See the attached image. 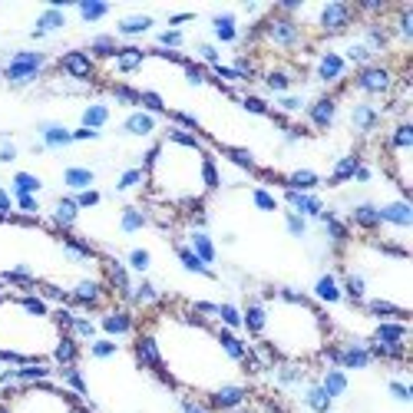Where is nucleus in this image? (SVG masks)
<instances>
[{"label":"nucleus","mask_w":413,"mask_h":413,"mask_svg":"<svg viewBox=\"0 0 413 413\" xmlns=\"http://www.w3.org/2000/svg\"><path fill=\"white\" fill-rule=\"evenodd\" d=\"M136 331L152 340V374L165 387L188 393L209 413H232L248 403L251 374L225 347L218 321L192 311V304L159 301L139 317Z\"/></svg>","instance_id":"1"},{"label":"nucleus","mask_w":413,"mask_h":413,"mask_svg":"<svg viewBox=\"0 0 413 413\" xmlns=\"http://www.w3.org/2000/svg\"><path fill=\"white\" fill-rule=\"evenodd\" d=\"M241 327L275 363H314L334 344V321L317 301L294 288L248 294Z\"/></svg>","instance_id":"2"},{"label":"nucleus","mask_w":413,"mask_h":413,"mask_svg":"<svg viewBox=\"0 0 413 413\" xmlns=\"http://www.w3.org/2000/svg\"><path fill=\"white\" fill-rule=\"evenodd\" d=\"M142 199L159 212L182 218L205 212V202L222 186L218 159L195 133L165 129L142 156Z\"/></svg>","instance_id":"3"},{"label":"nucleus","mask_w":413,"mask_h":413,"mask_svg":"<svg viewBox=\"0 0 413 413\" xmlns=\"http://www.w3.org/2000/svg\"><path fill=\"white\" fill-rule=\"evenodd\" d=\"M73 308H57L37 291H0V363H50L70 334Z\"/></svg>","instance_id":"4"},{"label":"nucleus","mask_w":413,"mask_h":413,"mask_svg":"<svg viewBox=\"0 0 413 413\" xmlns=\"http://www.w3.org/2000/svg\"><path fill=\"white\" fill-rule=\"evenodd\" d=\"M0 413H93L87 400L66 384L37 380V384H3L0 387Z\"/></svg>","instance_id":"5"},{"label":"nucleus","mask_w":413,"mask_h":413,"mask_svg":"<svg viewBox=\"0 0 413 413\" xmlns=\"http://www.w3.org/2000/svg\"><path fill=\"white\" fill-rule=\"evenodd\" d=\"M347 89H357L363 96H390L397 89V76L384 63H367L361 70H354V76L347 80Z\"/></svg>","instance_id":"6"},{"label":"nucleus","mask_w":413,"mask_h":413,"mask_svg":"<svg viewBox=\"0 0 413 413\" xmlns=\"http://www.w3.org/2000/svg\"><path fill=\"white\" fill-rule=\"evenodd\" d=\"M47 70V53L40 50H17L10 57V63L3 66V80L13 87H30L37 83L40 73Z\"/></svg>","instance_id":"7"},{"label":"nucleus","mask_w":413,"mask_h":413,"mask_svg":"<svg viewBox=\"0 0 413 413\" xmlns=\"http://www.w3.org/2000/svg\"><path fill=\"white\" fill-rule=\"evenodd\" d=\"M354 20H357V10L351 3H324V7H317L314 30L321 37H340V33H347L354 27Z\"/></svg>","instance_id":"8"},{"label":"nucleus","mask_w":413,"mask_h":413,"mask_svg":"<svg viewBox=\"0 0 413 413\" xmlns=\"http://www.w3.org/2000/svg\"><path fill=\"white\" fill-rule=\"evenodd\" d=\"M314 76L324 83V87H334V83H347L351 80V66L344 63L340 53H321L317 57V66H314Z\"/></svg>","instance_id":"9"},{"label":"nucleus","mask_w":413,"mask_h":413,"mask_svg":"<svg viewBox=\"0 0 413 413\" xmlns=\"http://www.w3.org/2000/svg\"><path fill=\"white\" fill-rule=\"evenodd\" d=\"M100 331L106 338H123V334H136V317L123 308H110L100 317Z\"/></svg>","instance_id":"10"},{"label":"nucleus","mask_w":413,"mask_h":413,"mask_svg":"<svg viewBox=\"0 0 413 413\" xmlns=\"http://www.w3.org/2000/svg\"><path fill=\"white\" fill-rule=\"evenodd\" d=\"M338 119V96H321L308 106V123L317 129V133H327Z\"/></svg>","instance_id":"11"},{"label":"nucleus","mask_w":413,"mask_h":413,"mask_svg":"<svg viewBox=\"0 0 413 413\" xmlns=\"http://www.w3.org/2000/svg\"><path fill=\"white\" fill-rule=\"evenodd\" d=\"M60 70L70 76V80H93V73H96V60L83 50H70V53H63Z\"/></svg>","instance_id":"12"},{"label":"nucleus","mask_w":413,"mask_h":413,"mask_svg":"<svg viewBox=\"0 0 413 413\" xmlns=\"http://www.w3.org/2000/svg\"><path fill=\"white\" fill-rule=\"evenodd\" d=\"M285 202L291 205V212L301 215V218H317V215L324 212V202L317 199L314 192H294V188H288Z\"/></svg>","instance_id":"13"},{"label":"nucleus","mask_w":413,"mask_h":413,"mask_svg":"<svg viewBox=\"0 0 413 413\" xmlns=\"http://www.w3.org/2000/svg\"><path fill=\"white\" fill-rule=\"evenodd\" d=\"M123 129L126 136H136V139H142V136H152L156 129H159V119H156V113H146V110H133V113L123 119Z\"/></svg>","instance_id":"14"},{"label":"nucleus","mask_w":413,"mask_h":413,"mask_svg":"<svg viewBox=\"0 0 413 413\" xmlns=\"http://www.w3.org/2000/svg\"><path fill=\"white\" fill-rule=\"evenodd\" d=\"M384 113L377 110L374 103H354L351 106V126L357 133H374L377 126H380Z\"/></svg>","instance_id":"15"},{"label":"nucleus","mask_w":413,"mask_h":413,"mask_svg":"<svg viewBox=\"0 0 413 413\" xmlns=\"http://www.w3.org/2000/svg\"><path fill=\"white\" fill-rule=\"evenodd\" d=\"M110 63H113L116 73H136V70L146 66V50H139V47H119Z\"/></svg>","instance_id":"16"},{"label":"nucleus","mask_w":413,"mask_h":413,"mask_svg":"<svg viewBox=\"0 0 413 413\" xmlns=\"http://www.w3.org/2000/svg\"><path fill=\"white\" fill-rule=\"evenodd\" d=\"M152 27H156V17H152V13H129V17H123V20L116 24V33H119V37H142V33H149Z\"/></svg>","instance_id":"17"},{"label":"nucleus","mask_w":413,"mask_h":413,"mask_svg":"<svg viewBox=\"0 0 413 413\" xmlns=\"http://www.w3.org/2000/svg\"><path fill=\"white\" fill-rule=\"evenodd\" d=\"M40 139H43V149H63V146H73V129L60 123H40Z\"/></svg>","instance_id":"18"},{"label":"nucleus","mask_w":413,"mask_h":413,"mask_svg":"<svg viewBox=\"0 0 413 413\" xmlns=\"http://www.w3.org/2000/svg\"><path fill=\"white\" fill-rule=\"evenodd\" d=\"M314 298L324 301V304H338V301H344V291H340V281L334 271H324V275L314 281Z\"/></svg>","instance_id":"19"},{"label":"nucleus","mask_w":413,"mask_h":413,"mask_svg":"<svg viewBox=\"0 0 413 413\" xmlns=\"http://www.w3.org/2000/svg\"><path fill=\"white\" fill-rule=\"evenodd\" d=\"M93 182H96V172L89 165H70V169H63V186L73 188V192H87V188H93Z\"/></svg>","instance_id":"20"},{"label":"nucleus","mask_w":413,"mask_h":413,"mask_svg":"<svg viewBox=\"0 0 413 413\" xmlns=\"http://www.w3.org/2000/svg\"><path fill=\"white\" fill-rule=\"evenodd\" d=\"M76 218H80V209H76L73 199L53 202V225H57V232H70L76 225Z\"/></svg>","instance_id":"21"},{"label":"nucleus","mask_w":413,"mask_h":413,"mask_svg":"<svg viewBox=\"0 0 413 413\" xmlns=\"http://www.w3.org/2000/svg\"><path fill=\"white\" fill-rule=\"evenodd\" d=\"M66 27V13L60 10V7H47V10L37 17V30H33V40L47 37V33H57V30H63Z\"/></svg>","instance_id":"22"},{"label":"nucleus","mask_w":413,"mask_h":413,"mask_svg":"<svg viewBox=\"0 0 413 413\" xmlns=\"http://www.w3.org/2000/svg\"><path fill=\"white\" fill-rule=\"evenodd\" d=\"M176 255H179V262L186 264V271H192V275L212 278V281H215V278H218V275H215V271H212V268H209V264H202V258H199V255H195V251H192V248H188L186 241H176Z\"/></svg>","instance_id":"23"},{"label":"nucleus","mask_w":413,"mask_h":413,"mask_svg":"<svg viewBox=\"0 0 413 413\" xmlns=\"http://www.w3.org/2000/svg\"><path fill=\"white\" fill-rule=\"evenodd\" d=\"M317 384L324 387V393L331 397V400H338V397H344V393H347V374H344L340 367H331V370H324V377H321Z\"/></svg>","instance_id":"24"},{"label":"nucleus","mask_w":413,"mask_h":413,"mask_svg":"<svg viewBox=\"0 0 413 413\" xmlns=\"http://www.w3.org/2000/svg\"><path fill=\"white\" fill-rule=\"evenodd\" d=\"M281 186L294 188V192H311V188L321 186V176L311 169H294L291 176H281Z\"/></svg>","instance_id":"25"},{"label":"nucleus","mask_w":413,"mask_h":413,"mask_svg":"<svg viewBox=\"0 0 413 413\" xmlns=\"http://www.w3.org/2000/svg\"><path fill=\"white\" fill-rule=\"evenodd\" d=\"M188 248H192L195 255H199V258H202V264H215V258H218V255H215L212 238L205 235L202 228H192V235H188Z\"/></svg>","instance_id":"26"},{"label":"nucleus","mask_w":413,"mask_h":413,"mask_svg":"<svg viewBox=\"0 0 413 413\" xmlns=\"http://www.w3.org/2000/svg\"><path fill=\"white\" fill-rule=\"evenodd\" d=\"M212 30H215V40H222V43H235V40H238L235 13H215V17H212Z\"/></svg>","instance_id":"27"},{"label":"nucleus","mask_w":413,"mask_h":413,"mask_svg":"<svg viewBox=\"0 0 413 413\" xmlns=\"http://www.w3.org/2000/svg\"><path fill=\"white\" fill-rule=\"evenodd\" d=\"M80 123L87 126V129H96V133H100L103 126L110 123V106H106V103H89L87 110H83V116H80Z\"/></svg>","instance_id":"28"},{"label":"nucleus","mask_w":413,"mask_h":413,"mask_svg":"<svg viewBox=\"0 0 413 413\" xmlns=\"http://www.w3.org/2000/svg\"><path fill=\"white\" fill-rule=\"evenodd\" d=\"M357 165H361V156H344V159L334 165V172L327 176V186H344L347 179H354Z\"/></svg>","instance_id":"29"},{"label":"nucleus","mask_w":413,"mask_h":413,"mask_svg":"<svg viewBox=\"0 0 413 413\" xmlns=\"http://www.w3.org/2000/svg\"><path fill=\"white\" fill-rule=\"evenodd\" d=\"M304 403H308L314 413H331V403L334 400L324 393L321 384H308V390H304Z\"/></svg>","instance_id":"30"},{"label":"nucleus","mask_w":413,"mask_h":413,"mask_svg":"<svg viewBox=\"0 0 413 413\" xmlns=\"http://www.w3.org/2000/svg\"><path fill=\"white\" fill-rule=\"evenodd\" d=\"M43 192V179L33 172H17L13 176V195H37Z\"/></svg>","instance_id":"31"},{"label":"nucleus","mask_w":413,"mask_h":413,"mask_svg":"<svg viewBox=\"0 0 413 413\" xmlns=\"http://www.w3.org/2000/svg\"><path fill=\"white\" fill-rule=\"evenodd\" d=\"M146 222H149V215L142 209H136V205H126L119 212V228L123 232H139V228H146Z\"/></svg>","instance_id":"32"},{"label":"nucleus","mask_w":413,"mask_h":413,"mask_svg":"<svg viewBox=\"0 0 413 413\" xmlns=\"http://www.w3.org/2000/svg\"><path fill=\"white\" fill-rule=\"evenodd\" d=\"M264 87L271 89V93H278V96H285V93L294 87V76H291L288 70H268V73H264Z\"/></svg>","instance_id":"33"},{"label":"nucleus","mask_w":413,"mask_h":413,"mask_svg":"<svg viewBox=\"0 0 413 413\" xmlns=\"http://www.w3.org/2000/svg\"><path fill=\"white\" fill-rule=\"evenodd\" d=\"M116 50H119L116 37H93V40H89V57H100V60H113Z\"/></svg>","instance_id":"34"},{"label":"nucleus","mask_w":413,"mask_h":413,"mask_svg":"<svg viewBox=\"0 0 413 413\" xmlns=\"http://www.w3.org/2000/svg\"><path fill=\"white\" fill-rule=\"evenodd\" d=\"M129 301L149 311L152 304H159V291H156V285H152V281H142L139 288H133V298H129Z\"/></svg>","instance_id":"35"},{"label":"nucleus","mask_w":413,"mask_h":413,"mask_svg":"<svg viewBox=\"0 0 413 413\" xmlns=\"http://www.w3.org/2000/svg\"><path fill=\"white\" fill-rule=\"evenodd\" d=\"M116 351H119V347H116V340H113V338H96V340H89V357H96V361H106V357H113Z\"/></svg>","instance_id":"36"},{"label":"nucleus","mask_w":413,"mask_h":413,"mask_svg":"<svg viewBox=\"0 0 413 413\" xmlns=\"http://www.w3.org/2000/svg\"><path fill=\"white\" fill-rule=\"evenodd\" d=\"M106 13H110V3H96V0H83V3H80V17H83L87 24L103 20Z\"/></svg>","instance_id":"37"},{"label":"nucleus","mask_w":413,"mask_h":413,"mask_svg":"<svg viewBox=\"0 0 413 413\" xmlns=\"http://www.w3.org/2000/svg\"><path fill=\"white\" fill-rule=\"evenodd\" d=\"M251 202L262 209V212H278V199L268 192V188H262V186H255L251 188Z\"/></svg>","instance_id":"38"},{"label":"nucleus","mask_w":413,"mask_h":413,"mask_svg":"<svg viewBox=\"0 0 413 413\" xmlns=\"http://www.w3.org/2000/svg\"><path fill=\"white\" fill-rule=\"evenodd\" d=\"M126 262H129V268H133V271H149L152 255L146 248H133L129 255H126Z\"/></svg>","instance_id":"39"},{"label":"nucleus","mask_w":413,"mask_h":413,"mask_svg":"<svg viewBox=\"0 0 413 413\" xmlns=\"http://www.w3.org/2000/svg\"><path fill=\"white\" fill-rule=\"evenodd\" d=\"M136 186H142V169H126L123 176L116 179V192H129Z\"/></svg>","instance_id":"40"},{"label":"nucleus","mask_w":413,"mask_h":413,"mask_svg":"<svg viewBox=\"0 0 413 413\" xmlns=\"http://www.w3.org/2000/svg\"><path fill=\"white\" fill-rule=\"evenodd\" d=\"M110 93H113L119 103H126V106H139V89L133 87H123V83H116V87H110Z\"/></svg>","instance_id":"41"},{"label":"nucleus","mask_w":413,"mask_h":413,"mask_svg":"<svg viewBox=\"0 0 413 413\" xmlns=\"http://www.w3.org/2000/svg\"><path fill=\"white\" fill-rule=\"evenodd\" d=\"M285 225H288V232L294 238L308 235V218H301V215H294V212H285Z\"/></svg>","instance_id":"42"},{"label":"nucleus","mask_w":413,"mask_h":413,"mask_svg":"<svg viewBox=\"0 0 413 413\" xmlns=\"http://www.w3.org/2000/svg\"><path fill=\"white\" fill-rule=\"evenodd\" d=\"M76 209H80V212H83V209H93V205H100L103 202V195L100 192H96V188H87V192H76Z\"/></svg>","instance_id":"43"},{"label":"nucleus","mask_w":413,"mask_h":413,"mask_svg":"<svg viewBox=\"0 0 413 413\" xmlns=\"http://www.w3.org/2000/svg\"><path fill=\"white\" fill-rule=\"evenodd\" d=\"M17 199V209L27 215V218H33V215L40 212V199L37 195H13Z\"/></svg>","instance_id":"44"},{"label":"nucleus","mask_w":413,"mask_h":413,"mask_svg":"<svg viewBox=\"0 0 413 413\" xmlns=\"http://www.w3.org/2000/svg\"><path fill=\"white\" fill-rule=\"evenodd\" d=\"M241 106L248 110V113L255 116H271V110H268V103L258 100V96H241Z\"/></svg>","instance_id":"45"},{"label":"nucleus","mask_w":413,"mask_h":413,"mask_svg":"<svg viewBox=\"0 0 413 413\" xmlns=\"http://www.w3.org/2000/svg\"><path fill=\"white\" fill-rule=\"evenodd\" d=\"M278 106H281L285 113H301V110H308V103L301 100V96H288V93L278 96Z\"/></svg>","instance_id":"46"},{"label":"nucleus","mask_w":413,"mask_h":413,"mask_svg":"<svg viewBox=\"0 0 413 413\" xmlns=\"http://www.w3.org/2000/svg\"><path fill=\"white\" fill-rule=\"evenodd\" d=\"M186 43V37L179 33V30H163L159 33V50H165V47H182Z\"/></svg>","instance_id":"47"},{"label":"nucleus","mask_w":413,"mask_h":413,"mask_svg":"<svg viewBox=\"0 0 413 413\" xmlns=\"http://www.w3.org/2000/svg\"><path fill=\"white\" fill-rule=\"evenodd\" d=\"M103 133H96V129H87V126H80V129H73V142H100Z\"/></svg>","instance_id":"48"},{"label":"nucleus","mask_w":413,"mask_h":413,"mask_svg":"<svg viewBox=\"0 0 413 413\" xmlns=\"http://www.w3.org/2000/svg\"><path fill=\"white\" fill-rule=\"evenodd\" d=\"M387 390L400 403H410V387H407V384H400V380H387Z\"/></svg>","instance_id":"49"},{"label":"nucleus","mask_w":413,"mask_h":413,"mask_svg":"<svg viewBox=\"0 0 413 413\" xmlns=\"http://www.w3.org/2000/svg\"><path fill=\"white\" fill-rule=\"evenodd\" d=\"M13 159H17V146H13L10 139L3 136V139H0V163L7 165V163H13Z\"/></svg>","instance_id":"50"},{"label":"nucleus","mask_w":413,"mask_h":413,"mask_svg":"<svg viewBox=\"0 0 413 413\" xmlns=\"http://www.w3.org/2000/svg\"><path fill=\"white\" fill-rule=\"evenodd\" d=\"M195 53H199V57H202L205 63H212V66H218V50H215L212 43H199V47H195Z\"/></svg>","instance_id":"51"},{"label":"nucleus","mask_w":413,"mask_h":413,"mask_svg":"<svg viewBox=\"0 0 413 413\" xmlns=\"http://www.w3.org/2000/svg\"><path fill=\"white\" fill-rule=\"evenodd\" d=\"M0 215H13V199L3 186H0Z\"/></svg>","instance_id":"52"},{"label":"nucleus","mask_w":413,"mask_h":413,"mask_svg":"<svg viewBox=\"0 0 413 413\" xmlns=\"http://www.w3.org/2000/svg\"><path fill=\"white\" fill-rule=\"evenodd\" d=\"M182 413H209V410H205V407H202L199 400H192V397H186V400H182Z\"/></svg>","instance_id":"53"},{"label":"nucleus","mask_w":413,"mask_h":413,"mask_svg":"<svg viewBox=\"0 0 413 413\" xmlns=\"http://www.w3.org/2000/svg\"><path fill=\"white\" fill-rule=\"evenodd\" d=\"M188 20H195V13H172L169 17V24L176 27V24H188Z\"/></svg>","instance_id":"54"},{"label":"nucleus","mask_w":413,"mask_h":413,"mask_svg":"<svg viewBox=\"0 0 413 413\" xmlns=\"http://www.w3.org/2000/svg\"><path fill=\"white\" fill-rule=\"evenodd\" d=\"M232 413H248V410H245V407H241V410H232Z\"/></svg>","instance_id":"55"}]
</instances>
